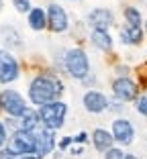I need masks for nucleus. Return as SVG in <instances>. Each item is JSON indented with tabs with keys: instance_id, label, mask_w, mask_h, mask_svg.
I'll return each instance as SVG.
<instances>
[{
	"instance_id": "20e7f679",
	"label": "nucleus",
	"mask_w": 147,
	"mask_h": 159,
	"mask_svg": "<svg viewBox=\"0 0 147 159\" xmlns=\"http://www.w3.org/2000/svg\"><path fill=\"white\" fill-rule=\"evenodd\" d=\"M0 106H2V112L6 116H12V118H21L25 112H27V100L23 98V94L16 92L12 88H6L0 92Z\"/></svg>"
},
{
	"instance_id": "473e14b6",
	"label": "nucleus",
	"mask_w": 147,
	"mask_h": 159,
	"mask_svg": "<svg viewBox=\"0 0 147 159\" xmlns=\"http://www.w3.org/2000/svg\"><path fill=\"white\" fill-rule=\"evenodd\" d=\"M70 2H76V0H70Z\"/></svg>"
},
{
	"instance_id": "6e6552de",
	"label": "nucleus",
	"mask_w": 147,
	"mask_h": 159,
	"mask_svg": "<svg viewBox=\"0 0 147 159\" xmlns=\"http://www.w3.org/2000/svg\"><path fill=\"white\" fill-rule=\"evenodd\" d=\"M47 29L51 33H66L70 29V16H67L66 8L55 2L47 6Z\"/></svg>"
},
{
	"instance_id": "dca6fc26",
	"label": "nucleus",
	"mask_w": 147,
	"mask_h": 159,
	"mask_svg": "<svg viewBox=\"0 0 147 159\" xmlns=\"http://www.w3.org/2000/svg\"><path fill=\"white\" fill-rule=\"evenodd\" d=\"M119 39L123 45H139L143 41V29L141 27H129L123 25L119 31Z\"/></svg>"
},
{
	"instance_id": "ddd939ff",
	"label": "nucleus",
	"mask_w": 147,
	"mask_h": 159,
	"mask_svg": "<svg viewBox=\"0 0 147 159\" xmlns=\"http://www.w3.org/2000/svg\"><path fill=\"white\" fill-rule=\"evenodd\" d=\"M90 139H92V145H94V149L98 151V153H106L114 143L110 131H106V129H94Z\"/></svg>"
},
{
	"instance_id": "0eeeda50",
	"label": "nucleus",
	"mask_w": 147,
	"mask_h": 159,
	"mask_svg": "<svg viewBox=\"0 0 147 159\" xmlns=\"http://www.w3.org/2000/svg\"><path fill=\"white\" fill-rule=\"evenodd\" d=\"M110 135H113L114 143H119L121 147H127L135 139V126L129 118L119 116V118H114L113 125H110Z\"/></svg>"
},
{
	"instance_id": "2eb2a0df",
	"label": "nucleus",
	"mask_w": 147,
	"mask_h": 159,
	"mask_svg": "<svg viewBox=\"0 0 147 159\" xmlns=\"http://www.w3.org/2000/svg\"><path fill=\"white\" fill-rule=\"evenodd\" d=\"M27 23H29V29L33 31H45L47 29V10L41 8V6H33L31 12L27 14Z\"/></svg>"
},
{
	"instance_id": "9b49d317",
	"label": "nucleus",
	"mask_w": 147,
	"mask_h": 159,
	"mask_svg": "<svg viewBox=\"0 0 147 159\" xmlns=\"http://www.w3.org/2000/svg\"><path fill=\"white\" fill-rule=\"evenodd\" d=\"M88 25L92 31H108L114 25V14L110 8H94L88 12Z\"/></svg>"
},
{
	"instance_id": "6ab92c4d",
	"label": "nucleus",
	"mask_w": 147,
	"mask_h": 159,
	"mask_svg": "<svg viewBox=\"0 0 147 159\" xmlns=\"http://www.w3.org/2000/svg\"><path fill=\"white\" fill-rule=\"evenodd\" d=\"M123 16H125V25H129V27H141L143 25V16L135 6H125Z\"/></svg>"
},
{
	"instance_id": "c85d7f7f",
	"label": "nucleus",
	"mask_w": 147,
	"mask_h": 159,
	"mask_svg": "<svg viewBox=\"0 0 147 159\" xmlns=\"http://www.w3.org/2000/svg\"><path fill=\"white\" fill-rule=\"evenodd\" d=\"M19 159H37L35 155H23V157H19Z\"/></svg>"
},
{
	"instance_id": "1a4fd4ad",
	"label": "nucleus",
	"mask_w": 147,
	"mask_h": 159,
	"mask_svg": "<svg viewBox=\"0 0 147 159\" xmlns=\"http://www.w3.org/2000/svg\"><path fill=\"white\" fill-rule=\"evenodd\" d=\"M113 94L121 102H133L139 98V86L131 78H117L113 80Z\"/></svg>"
},
{
	"instance_id": "f3484780",
	"label": "nucleus",
	"mask_w": 147,
	"mask_h": 159,
	"mask_svg": "<svg viewBox=\"0 0 147 159\" xmlns=\"http://www.w3.org/2000/svg\"><path fill=\"white\" fill-rule=\"evenodd\" d=\"M90 43H92V47H96L98 51H104V53L113 51V45H114V41H113L108 31H92Z\"/></svg>"
},
{
	"instance_id": "aec40b11",
	"label": "nucleus",
	"mask_w": 147,
	"mask_h": 159,
	"mask_svg": "<svg viewBox=\"0 0 147 159\" xmlns=\"http://www.w3.org/2000/svg\"><path fill=\"white\" fill-rule=\"evenodd\" d=\"M135 110H137L141 116H147V94H143V96H139V98L135 100Z\"/></svg>"
},
{
	"instance_id": "f8f14e48",
	"label": "nucleus",
	"mask_w": 147,
	"mask_h": 159,
	"mask_svg": "<svg viewBox=\"0 0 147 159\" xmlns=\"http://www.w3.org/2000/svg\"><path fill=\"white\" fill-rule=\"evenodd\" d=\"M82 104L90 114H100L104 110H108V98L100 90H88L82 96Z\"/></svg>"
},
{
	"instance_id": "393cba45",
	"label": "nucleus",
	"mask_w": 147,
	"mask_h": 159,
	"mask_svg": "<svg viewBox=\"0 0 147 159\" xmlns=\"http://www.w3.org/2000/svg\"><path fill=\"white\" fill-rule=\"evenodd\" d=\"M74 143H76V145H86V143H88V133L82 131V133H78V135H74Z\"/></svg>"
},
{
	"instance_id": "423d86ee",
	"label": "nucleus",
	"mask_w": 147,
	"mask_h": 159,
	"mask_svg": "<svg viewBox=\"0 0 147 159\" xmlns=\"http://www.w3.org/2000/svg\"><path fill=\"white\" fill-rule=\"evenodd\" d=\"M21 78L19 59L6 49H0V84H12Z\"/></svg>"
},
{
	"instance_id": "f257e3e1",
	"label": "nucleus",
	"mask_w": 147,
	"mask_h": 159,
	"mask_svg": "<svg viewBox=\"0 0 147 159\" xmlns=\"http://www.w3.org/2000/svg\"><path fill=\"white\" fill-rule=\"evenodd\" d=\"M63 82L51 71H43L37 74L31 82H29V100L35 108H41L49 102L62 100L63 94Z\"/></svg>"
},
{
	"instance_id": "4468645a",
	"label": "nucleus",
	"mask_w": 147,
	"mask_h": 159,
	"mask_svg": "<svg viewBox=\"0 0 147 159\" xmlns=\"http://www.w3.org/2000/svg\"><path fill=\"white\" fill-rule=\"evenodd\" d=\"M19 122H21V131L37 133L39 129H43L41 116H39V110H37V108H27V112L19 118Z\"/></svg>"
},
{
	"instance_id": "a211bd4d",
	"label": "nucleus",
	"mask_w": 147,
	"mask_h": 159,
	"mask_svg": "<svg viewBox=\"0 0 147 159\" xmlns=\"http://www.w3.org/2000/svg\"><path fill=\"white\" fill-rule=\"evenodd\" d=\"M0 35H2V39H4L6 45L12 47V49H16V47H23V41H21L19 31H16L14 27H10V25H4V27L0 29Z\"/></svg>"
},
{
	"instance_id": "39448f33",
	"label": "nucleus",
	"mask_w": 147,
	"mask_h": 159,
	"mask_svg": "<svg viewBox=\"0 0 147 159\" xmlns=\"http://www.w3.org/2000/svg\"><path fill=\"white\" fill-rule=\"evenodd\" d=\"M6 149L10 151L16 157H23V155H35V133L29 131H16L8 137V143H6Z\"/></svg>"
},
{
	"instance_id": "cd10ccee",
	"label": "nucleus",
	"mask_w": 147,
	"mask_h": 159,
	"mask_svg": "<svg viewBox=\"0 0 147 159\" xmlns=\"http://www.w3.org/2000/svg\"><path fill=\"white\" fill-rule=\"evenodd\" d=\"M70 153L74 155V157H76V155H82V153H84V145H74L70 149Z\"/></svg>"
},
{
	"instance_id": "7ed1b4c3",
	"label": "nucleus",
	"mask_w": 147,
	"mask_h": 159,
	"mask_svg": "<svg viewBox=\"0 0 147 159\" xmlns=\"http://www.w3.org/2000/svg\"><path fill=\"white\" fill-rule=\"evenodd\" d=\"M39 110V116H41V125L49 131H57L62 129L63 122H66L67 116V104L63 100H55V102H49L45 106L37 108Z\"/></svg>"
},
{
	"instance_id": "2f4dec72",
	"label": "nucleus",
	"mask_w": 147,
	"mask_h": 159,
	"mask_svg": "<svg viewBox=\"0 0 147 159\" xmlns=\"http://www.w3.org/2000/svg\"><path fill=\"white\" fill-rule=\"evenodd\" d=\"M145 35H147V23H145Z\"/></svg>"
},
{
	"instance_id": "72a5a7b5",
	"label": "nucleus",
	"mask_w": 147,
	"mask_h": 159,
	"mask_svg": "<svg viewBox=\"0 0 147 159\" xmlns=\"http://www.w3.org/2000/svg\"><path fill=\"white\" fill-rule=\"evenodd\" d=\"M0 112H2V106H0Z\"/></svg>"
},
{
	"instance_id": "4be33fe9",
	"label": "nucleus",
	"mask_w": 147,
	"mask_h": 159,
	"mask_svg": "<svg viewBox=\"0 0 147 159\" xmlns=\"http://www.w3.org/2000/svg\"><path fill=\"white\" fill-rule=\"evenodd\" d=\"M104 159H125V151L121 147H110L104 153Z\"/></svg>"
},
{
	"instance_id": "412c9836",
	"label": "nucleus",
	"mask_w": 147,
	"mask_h": 159,
	"mask_svg": "<svg viewBox=\"0 0 147 159\" xmlns=\"http://www.w3.org/2000/svg\"><path fill=\"white\" fill-rule=\"evenodd\" d=\"M14 8H16V12H31V8H33V4H31V0H12Z\"/></svg>"
},
{
	"instance_id": "5701e85b",
	"label": "nucleus",
	"mask_w": 147,
	"mask_h": 159,
	"mask_svg": "<svg viewBox=\"0 0 147 159\" xmlns=\"http://www.w3.org/2000/svg\"><path fill=\"white\" fill-rule=\"evenodd\" d=\"M8 131H6V126H4V122L0 120V149L2 147H6V143H8Z\"/></svg>"
},
{
	"instance_id": "a878e982",
	"label": "nucleus",
	"mask_w": 147,
	"mask_h": 159,
	"mask_svg": "<svg viewBox=\"0 0 147 159\" xmlns=\"http://www.w3.org/2000/svg\"><path fill=\"white\" fill-rule=\"evenodd\" d=\"M108 108H110V110H114V112H121L125 106H123V102H121V100L114 98V100H108Z\"/></svg>"
},
{
	"instance_id": "b1692460",
	"label": "nucleus",
	"mask_w": 147,
	"mask_h": 159,
	"mask_svg": "<svg viewBox=\"0 0 147 159\" xmlns=\"http://www.w3.org/2000/svg\"><path fill=\"white\" fill-rule=\"evenodd\" d=\"M71 143H74V137H63V139L57 143V147H59L62 151H67L71 147Z\"/></svg>"
},
{
	"instance_id": "c756f323",
	"label": "nucleus",
	"mask_w": 147,
	"mask_h": 159,
	"mask_svg": "<svg viewBox=\"0 0 147 159\" xmlns=\"http://www.w3.org/2000/svg\"><path fill=\"white\" fill-rule=\"evenodd\" d=\"M125 159H137L135 155H131V153H125Z\"/></svg>"
},
{
	"instance_id": "7c9ffc66",
	"label": "nucleus",
	"mask_w": 147,
	"mask_h": 159,
	"mask_svg": "<svg viewBox=\"0 0 147 159\" xmlns=\"http://www.w3.org/2000/svg\"><path fill=\"white\" fill-rule=\"evenodd\" d=\"M2 6H4V4H2V0H0V10H2Z\"/></svg>"
},
{
	"instance_id": "9d476101",
	"label": "nucleus",
	"mask_w": 147,
	"mask_h": 159,
	"mask_svg": "<svg viewBox=\"0 0 147 159\" xmlns=\"http://www.w3.org/2000/svg\"><path fill=\"white\" fill-rule=\"evenodd\" d=\"M57 141H55V131H49V129H39L35 133V157L37 159H45L47 155L53 153Z\"/></svg>"
},
{
	"instance_id": "bb28decb",
	"label": "nucleus",
	"mask_w": 147,
	"mask_h": 159,
	"mask_svg": "<svg viewBox=\"0 0 147 159\" xmlns=\"http://www.w3.org/2000/svg\"><path fill=\"white\" fill-rule=\"evenodd\" d=\"M0 159H19V157H16V155H12L8 149H6V147H2V149H0Z\"/></svg>"
},
{
	"instance_id": "f03ea898",
	"label": "nucleus",
	"mask_w": 147,
	"mask_h": 159,
	"mask_svg": "<svg viewBox=\"0 0 147 159\" xmlns=\"http://www.w3.org/2000/svg\"><path fill=\"white\" fill-rule=\"evenodd\" d=\"M63 67L78 82H84L92 74L90 71V59H88L86 51L80 49V47H74V49H67L66 51V55H63Z\"/></svg>"
}]
</instances>
